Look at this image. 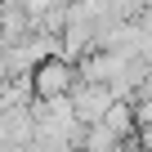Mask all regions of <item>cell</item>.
Segmentation results:
<instances>
[{"label":"cell","mask_w":152,"mask_h":152,"mask_svg":"<svg viewBox=\"0 0 152 152\" xmlns=\"http://www.w3.org/2000/svg\"><path fill=\"white\" fill-rule=\"evenodd\" d=\"M27 81H31V94L36 99H54V94H67L76 85V63L63 58V54H45L31 72H27Z\"/></svg>","instance_id":"6da1fadb"}]
</instances>
